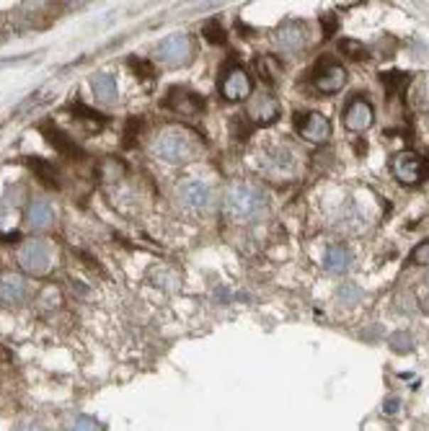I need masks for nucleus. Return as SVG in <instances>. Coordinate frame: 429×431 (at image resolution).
<instances>
[{"instance_id":"obj_1","label":"nucleus","mask_w":429,"mask_h":431,"mask_svg":"<svg viewBox=\"0 0 429 431\" xmlns=\"http://www.w3.org/2000/svg\"><path fill=\"white\" fill-rule=\"evenodd\" d=\"M225 212L236 222H256L269 212V199L254 184H233L225 191Z\"/></svg>"},{"instance_id":"obj_2","label":"nucleus","mask_w":429,"mask_h":431,"mask_svg":"<svg viewBox=\"0 0 429 431\" xmlns=\"http://www.w3.org/2000/svg\"><path fill=\"white\" fill-rule=\"evenodd\" d=\"M202 142L189 132L186 127H165L161 129L153 140V153L161 160L171 163V165H181L197 158Z\"/></svg>"},{"instance_id":"obj_3","label":"nucleus","mask_w":429,"mask_h":431,"mask_svg":"<svg viewBox=\"0 0 429 431\" xmlns=\"http://www.w3.org/2000/svg\"><path fill=\"white\" fill-rule=\"evenodd\" d=\"M176 202L189 212H210L214 207V191L205 181L186 178L176 186Z\"/></svg>"},{"instance_id":"obj_4","label":"nucleus","mask_w":429,"mask_h":431,"mask_svg":"<svg viewBox=\"0 0 429 431\" xmlns=\"http://www.w3.org/2000/svg\"><path fill=\"white\" fill-rule=\"evenodd\" d=\"M158 62L168 65V67H184L194 60V39L189 34H173L165 36L156 50Z\"/></svg>"},{"instance_id":"obj_5","label":"nucleus","mask_w":429,"mask_h":431,"mask_svg":"<svg viewBox=\"0 0 429 431\" xmlns=\"http://www.w3.org/2000/svg\"><path fill=\"white\" fill-rule=\"evenodd\" d=\"M18 263L26 274L44 276L52 266V246L42 238H31L18 251Z\"/></svg>"},{"instance_id":"obj_6","label":"nucleus","mask_w":429,"mask_h":431,"mask_svg":"<svg viewBox=\"0 0 429 431\" xmlns=\"http://www.w3.org/2000/svg\"><path fill=\"white\" fill-rule=\"evenodd\" d=\"M347 83V70L334 60V57H321L315 62L313 70V85L321 93H339Z\"/></svg>"},{"instance_id":"obj_7","label":"nucleus","mask_w":429,"mask_h":431,"mask_svg":"<svg viewBox=\"0 0 429 431\" xmlns=\"http://www.w3.org/2000/svg\"><path fill=\"white\" fill-rule=\"evenodd\" d=\"M391 170L398 184L403 186H416L427 176V163L424 158H419L416 153H398L391 163Z\"/></svg>"},{"instance_id":"obj_8","label":"nucleus","mask_w":429,"mask_h":431,"mask_svg":"<svg viewBox=\"0 0 429 431\" xmlns=\"http://www.w3.org/2000/svg\"><path fill=\"white\" fill-rule=\"evenodd\" d=\"M163 107L168 109V111L194 116V114L205 111V99H202L200 93H194L192 88H186V85H176V88H171V91L165 93Z\"/></svg>"},{"instance_id":"obj_9","label":"nucleus","mask_w":429,"mask_h":431,"mask_svg":"<svg viewBox=\"0 0 429 431\" xmlns=\"http://www.w3.org/2000/svg\"><path fill=\"white\" fill-rule=\"evenodd\" d=\"M295 129L300 132L303 140L313 142V145H323L331 137V124L329 119L318 111H305L295 116Z\"/></svg>"},{"instance_id":"obj_10","label":"nucleus","mask_w":429,"mask_h":431,"mask_svg":"<svg viewBox=\"0 0 429 431\" xmlns=\"http://www.w3.org/2000/svg\"><path fill=\"white\" fill-rule=\"evenodd\" d=\"M220 96L225 101H244L251 99V78L244 67H228L220 78Z\"/></svg>"},{"instance_id":"obj_11","label":"nucleus","mask_w":429,"mask_h":431,"mask_svg":"<svg viewBox=\"0 0 429 431\" xmlns=\"http://www.w3.org/2000/svg\"><path fill=\"white\" fill-rule=\"evenodd\" d=\"M246 114H249V119L259 127H269L274 121L279 119V104L274 99L272 93H254L249 99V107H246Z\"/></svg>"},{"instance_id":"obj_12","label":"nucleus","mask_w":429,"mask_h":431,"mask_svg":"<svg viewBox=\"0 0 429 431\" xmlns=\"http://www.w3.org/2000/svg\"><path fill=\"white\" fill-rule=\"evenodd\" d=\"M375 121V114H372V107L365 99H352L347 104V111H344V127L354 132V135H362L372 127Z\"/></svg>"},{"instance_id":"obj_13","label":"nucleus","mask_w":429,"mask_h":431,"mask_svg":"<svg viewBox=\"0 0 429 431\" xmlns=\"http://www.w3.org/2000/svg\"><path fill=\"white\" fill-rule=\"evenodd\" d=\"M26 297H29V284L21 274H13V271L0 274V302L16 307L26 302Z\"/></svg>"},{"instance_id":"obj_14","label":"nucleus","mask_w":429,"mask_h":431,"mask_svg":"<svg viewBox=\"0 0 429 431\" xmlns=\"http://www.w3.org/2000/svg\"><path fill=\"white\" fill-rule=\"evenodd\" d=\"M272 42L282 52H300L308 42L305 28L300 23H285V26H279L272 34Z\"/></svg>"},{"instance_id":"obj_15","label":"nucleus","mask_w":429,"mask_h":431,"mask_svg":"<svg viewBox=\"0 0 429 431\" xmlns=\"http://www.w3.org/2000/svg\"><path fill=\"white\" fill-rule=\"evenodd\" d=\"M52 222H55V207L44 197L31 199L29 209H26V225H29L31 230H47Z\"/></svg>"},{"instance_id":"obj_16","label":"nucleus","mask_w":429,"mask_h":431,"mask_svg":"<svg viewBox=\"0 0 429 431\" xmlns=\"http://www.w3.org/2000/svg\"><path fill=\"white\" fill-rule=\"evenodd\" d=\"M42 135H44V140L50 142L52 148H58L60 153H63V156L83 158V153H80L78 145H75V142H72L70 137L65 135V132L58 127V124H52V121H44V124H42Z\"/></svg>"},{"instance_id":"obj_17","label":"nucleus","mask_w":429,"mask_h":431,"mask_svg":"<svg viewBox=\"0 0 429 431\" xmlns=\"http://www.w3.org/2000/svg\"><path fill=\"white\" fill-rule=\"evenodd\" d=\"M261 165H264V170H269V173H293V168H295L293 150L290 148L269 150L264 156V160H261Z\"/></svg>"},{"instance_id":"obj_18","label":"nucleus","mask_w":429,"mask_h":431,"mask_svg":"<svg viewBox=\"0 0 429 431\" xmlns=\"http://www.w3.org/2000/svg\"><path fill=\"white\" fill-rule=\"evenodd\" d=\"M352 266V253L347 246H329L326 256H323V269L329 274H344Z\"/></svg>"},{"instance_id":"obj_19","label":"nucleus","mask_w":429,"mask_h":431,"mask_svg":"<svg viewBox=\"0 0 429 431\" xmlns=\"http://www.w3.org/2000/svg\"><path fill=\"white\" fill-rule=\"evenodd\" d=\"M91 88H93V96H96L101 104H116V83L112 75L96 72L91 78Z\"/></svg>"},{"instance_id":"obj_20","label":"nucleus","mask_w":429,"mask_h":431,"mask_svg":"<svg viewBox=\"0 0 429 431\" xmlns=\"http://www.w3.org/2000/svg\"><path fill=\"white\" fill-rule=\"evenodd\" d=\"M29 168L34 170V176L39 178L44 186H50V189H58V186H60V173L50 160H42V158H29Z\"/></svg>"},{"instance_id":"obj_21","label":"nucleus","mask_w":429,"mask_h":431,"mask_svg":"<svg viewBox=\"0 0 429 431\" xmlns=\"http://www.w3.org/2000/svg\"><path fill=\"white\" fill-rule=\"evenodd\" d=\"M72 111V116L80 121V124H86L91 132H99V129H104L109 124V119L104 116V114H99V111H91L88 107H83V104H75V107L70 109Z\"/></svg>"},{"instance_id":"obj_22","label":"nucleus","mask_w":429,"mask_h":431,"mask_svg":"<svg viewBox=\"0 0 429 431\" xmlns=\"http://www.w3.org/2000/svg\"><path fill=\"white\" fill-rule=\"evenodd\" d=\"M256 70L259 75H261V80L269 85H274L279 80V72H282V65H279V60L274 55H264V57H259V62H256Z\"/></svg>"},{"instance_id":"obj_23","label":"nucleus","mask_w":429,"mask_h":431,"mask_svg":"<svg viewBox=\"0 0 429 431\" xmlns=\"http://www.w3.org/2000/svg\"><path fill=\"white\" fill-rule=\"evenodd\" d=\"M337 297H339V302H342V305H347V307H354V305L362 300V290H359L357 284L347 282L337 290Z\"/></svg>"},{"instance_id":"obj_24","label":"nucleus","mask_w":429,"mask_h":431,"mask_svg":"<svg viewBox=\"0 0 429 431\" xmlns=\"http://www.w3.org/2000/svg\"><path fill=\"white\" fill-rule=\"evenodd\" d=\"M339 50H342V55L349 57V60H365L367 57L365 44L354 42V39H344V42L339 44Z\"/></svg>"},{"instance_id":"obj_25","label":"nucleus","mask_w":429,"mask_h":431,"mask_svg":"<svg viewBox=\"0 0 429 431\" xmlns=\"http://www.w3.org/2000/svg\"><path fill=\"white\" fill-rule=\"evenodd\" d=\"M202 34H205V39H207L210 44H225V28L220 26L217 21H207L205 23V28H202Z\"/></svg>"},{"instance_id":"obj_26","label":"nucleus","mask_w":429,"mask_h":431,"mask_svg":"<svg viewBox=\"0 0 429 431\" xmlns=\"http://www.w3.org/2000/svg\"><path fill=\"white\" fill-rule=\"evenodd\" d=\"M391 349L393 351H401V354H408L411 349H414V339H411V333L406 331H398L391 336Z\"/></svg>"},{"instance_id":"obj_27","label":"nucleus","mask_w":429,"mask_h":431,"mask_svg":"<svg viewBox=\"0 0 429 431\" xmlns=\"http://www.w3.org/2000/svg\"><path fill=\"white\" fill-rule=\"evenodd\" d=\"M67 431H101V424L91 416H78L70 424V429Z\"/></svg>"},{"instance_id":"obj_28","label":"nucleus","mask_w":429,"mask_h":431,"mask_svg":"<svg viewBox=\"0 0 429 431\" xmlns=\"http://www.w3.org/2000/svg\"><path fill=\"white\" fill-rule=\"evenodd\" d=\"M129 67H132L140 78H153V75H156L153 70H148V67H151V62H143L140 57H129Z\"/></svg>"},{"instance_id":"obj_29","label":"nucleus","mask_w":429,"mask_h":431,"mask_svg":"<svg viewBox=\"0 0 429 431\" xmlns=\"http://www.w3.org/2000/svg\"><path fill=\"white\" fill-rule=\"evenodd\" d=\"M411 263H422V266H429V241H424L422 246L414 248V253H411Z\"/></svg>"},{"instance_id":"obj_30","label":"nucleus","mask_w":429,"mask_h":431,"mask_svg":"<svg viewBox=\"0 0 429 431\" xmlns=\"http://www.w3.org/2000/svg\"><path fill=\"white\" fill-rule=\"evenodd\" d=\"M13 431H44V426L36 424V421H21Z\"/></svg>"},{"instance_id":"obj_31","label":"nucleus","mask_w":429,"mask_h":431,"mask_svg":"<svg viewBox=\"0 0 429 431\" xmlns=\"http://www.w3.org/2000/svg\"><path fill=\"white\" fill-rule=\"evenodd\" d=\"M419 305H422V310H424V312H427V315H429V290H427V292H424V295H422V300H419Z\"/></svg>"},{"instance_id":"obj_32","label":"nucleus","mask_w":429,"mask_h":431,"mask_svg":"<svg viewBox=\"0 0 429 431\" xmlns=\"http://www.w3.org/2000/svg\"><path fill=\"white\" fill-rule=\"evenodd\" d=\"M393 410H398V400H388V403H386V413H393Z\"/></svg>"},{"instance_id":"obj_33","label":"nucleus","mask_w":429,"mask_h":431,"mask_svg":"<svg viewBox=\"0 0 429 431\" xmlns=\"http://www.w3.org/2000/svg\"><path fill=\"white\" fill-rule=\"evenodd\" d=\"M424 290H429V274H427V279H424Z\"/></svg>"}]
</instances>
